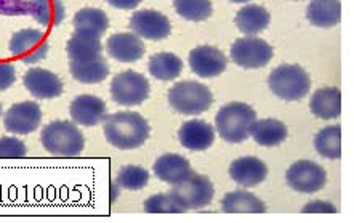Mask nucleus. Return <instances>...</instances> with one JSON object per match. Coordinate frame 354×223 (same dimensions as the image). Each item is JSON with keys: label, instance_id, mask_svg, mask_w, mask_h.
I'll list each match as a JSON object with an SVG mask.
<instances>
[{"label": "nucleus", "instance_id": "f257e3e1", "mask_svg": "<svg viewBox=\"0 0 354 223\" xmlns=\"http://www.w3.org/2000/svg\"><path fill=\"white\" fill-rule=\"evenodd\" d=\"M104 136L115 148L135 150L148 140L149 124L146 119L133 111H122L106 116Z\"/></svg>", "mask_w": 354, "mask_h": 223}, {"label": "nucleus", "instance_id": "f03ea898", "mask_svg": "<svg viewBox=\"0 0 354 223\" xmlns=\"http://www.w3.org/2000/svg\"><path fill=\"white\" fill-rule=\"evenodd\" d=\"M257 121V113L252 106L232 101L225 105L215 116L218 135L227 143H242L250 136L252 125Z\"/></svg>", "mask_w": 354, "mask_h": 223}, {"label": "nucleus", "instance_id": "7ed1b4c3", "mask_svg": "<svg viewBox=\"0 0 354 223\" xmlns=\"http://www.w3.org/2000/svg\"><path fill=\"white\" fill-rule=\"evenodd\" d=\"M44 148L58 158H75L82 153L85 140L77 125L69 121H53L47 124L40 135Z\"/></svg>", "mask_w": 354, "mask_h": 223}, {"label": "nucleus", "instance_id": "20e7f679", "mask_svg": "<svg viewBox=\"0 0 354 223\" xmlns=\"http://www.w3.org/2000/svg\"><path fill=\"white\" fill-rule=\"evenodd\" d=\"M271 92L284 101L305 98L311 89L310 74L298 64H281L268 78Z\"/></svg>", "mask_w": 354, "mask_h": 223}, {"label": "nucleus", "instance_id": "39448f33", "mask_svg": "<svg viewBox=\"0 0 354 223\" xmlns=\"http://www.w3.org/2000/svg\"><path fill=\"white\" fill-rule=\"evenodd\" d=\"M214 95L210 89L196 80H183L169 90V103L185 116H197L210 109Z\"/></svg>", "mask_w": 354, "mask_h": 223}, {"label": "nucleus", "instance_id": "423d86ee", "mask_svg": "<svg viewBox=\"0 0 354 223\" xmlns=\"http://www.w3.org/2000/svg\"><path fill=\"white\" fill-rule=\"evenodd\" d=\"M149 96V82L136 71H124L111 82V98L120 106H140Z\"/></svg>", "mask_w": 354, "mask_h": 223}, {"label": "nucleus", "instance_id": "0eeeda50", "mask_svg": "<svg viewBox=\"0 0 354 223\" xmlns=\"http://www.w3.org/2000/svg\"><path fill=\"white\" fill-rule=\"evenodd\" d=\"M170 195L175 197V201L185 211L202 209V207L209 206L214 199L215 190L209 177L193 174L181 184L174 185Z\"/></svg>", "mask_w": 354, "mask_h": 223}, {"label": "nucleus", "instance_id": "6e6552de", "mask_svg": "<svg viewBox=\"0 0 354 223\" xmlns=\"http://www.w3.org/2000/svg\"><path fill=\"white\" fill-rule=\"evenodd\" d=\"M272 55H274V50L271 45L255 35L237 39L231 45L232 62L244 69L265 68L272 60Z\"/></svg>", "mask_w": 354, "mask_h": 223}, {"label": "nucleus", "instance_id": "1a4fd4ad", "mask_svg": "<svg viewBox=\"0 0 354 223\" xmlns=\"http://www.w3.org/2000/svg\"><path fill=\"white\" fill-rule=\"evenodd\" d=\"M48 50L50 44L47 35L39 29H23V31L15 33L10 39V52L24 64L42 62L47 57Z\"/></svg>", "mask_w": 354, "mask_h": 223}, {"label": "nucleus", "instance_id": "9d476101", "mask_svg": "<svg viewBox=\"0 0 354 223\" xmlns=\"http://www.w3.org/2000/svg\"><path fill=\"white\" fill-rule=\"evenodd\" d=\"M286 180L290 188L298 193H313L321 191L326 186L327 174L319 164L313 161H297L287 169Z\"/></svg>", "mask_w": 354, "mask_h": 223}, {"label": "nucleus", "instance_id": "9b49d317", "mask_svg": "<svg viewBox=\"0 0 354 223\" xmlns=\"http://www.w3.org/2000/svg\"><path fill=\"white\" fill-rule=\"evenodd\" d=\"M42 109L35 101H21L13 105L3 116L5 129L17 135H28L39 129Z\"/></svg>", "mask_w": 354, "mask_h": 223}, {"label": "nucleus", "instance_id": "f8f14e48", "mask_svg": "<svg viewBox=\"0 0 354 223\" xmlns=\"http://www.w3.org/2000/svg\"><path fill=\"white\" fill-rule=\"evenodd\" d=\"M130 28L138 37L154 40V42L167 39L171 33L170 19L156 10L135 12L130 18Z\"/></svg>", "mask_w": 354, "mask_h": 223}, {"label": "nucleus", "instance_id": "ddd939ff", "mask_svg": "<svg viewBox=\"0 0 354 223\" xmlns=\"http://www.w3.org/2000/svg\"><path fill=\"white\" fill-rule=\"evenodd\" d=\"M191 71L202 79H212L225 73L227 60L223 52L212 45H201L189 53Z\"/></svg>", "mask_w": 354, "mask_h": 223}, {"label": "nucleus", "instance_id": "4468645a", "mask_svg": "<svg viewBox=\"0 0 354 223\" xmlns=\"http://www.w3.org/2000/svg\"><path fill=\"white\" fill-rule=\"evenodd\" d=\"M28 92L39 100L57 98L63 93V82L57 74L44 68H31L23 78Z\"/></svg>", "mask_w": 354, "mask_h": 223}, {"label": "nucleus", "instance_id": "2eb2a0df", "mask_svg": "<svg viewBox=\"0 0 354 223\" xmlns=\"http://www.w3.org/2000/svg\"><path fill=\"white\" fill-rule=\"evenodd\" d=\"M106 50L111 58L120 63L138 62L146 52L143 40L133 33L113 34L106 42Z\"/></svg>", "mask_w": 354, "mask_h": 223}, {"label": "nucleus", "instance_id": "dca6fc26", "mask_svg": "<svg viewBox=\"0 0 354 223\" xmlns=\"http://www.w3.org/2000/svg\"><path fill=\"white\" fill-rule=\"evenodd\" d=\"M69 113L75 124L93 127L106 119V103L95 95H79L71 103Z\"/></svg>", "mask_w": 354, "mask_h": 223}, {"label": "nucleus", "instance_id": "f3484780", "mask_svg": "<svg viewBox=\"0 0 354 223\" xmlns=\"http://www.w3.org/2000/svg\"><path fill=\"white\" fill-rule=\"evenodd\" d=\"M230 177L237 185L244 188H254L266 180L268 167L261 159L255 156H244L231 162Z\"/></svg>", "mask_w": 354, "mask_h": 223}, {"label": "nucleus", "instance_id": "a211bd4d", "mask_svg": "<svg viewBox=\"0 0 354 223\" xmlns=\"http://www.w3.org/2000/svg\"><path fill=\"white\" fill-rule=\"evenodd\" d=\"M180 143L186 150L191 151H205L209 150L215 141V129L209 123L201 119L188 121L181 125L178 132Z\"/></svg>", "mask_w": 354, "mask_h": 223}, {"label": "nucleus", "instance_id": "6ab92c4d", "mask_svg": "<svg viewBox=\"0 0 354 223\" xmlns=\"http://www.w3.org/2000/svg\"><path fill=\"white\" fill-rule=\"evenodd\" d=\"M154 174L159 180L178 185L194 174L189 161L180 154H164L154 162Z\"/></svg>", "mask_w": 354, "mask_h": 223}, {"label": "nucleus", "instance_id": "aec40b11", "mask_svg": "<svg viewBox=\"0 0 354 223\" xmlns=\"http://www.w3.org/2000/svg\"><path fill=\"white\" fill-rule=\"evenodd\" d=\"M101 35L88 31H75L68 40V55L71 62H90L103 57V45L100 40Z\"/></svg>", "mask_w": 354, "mask_h": 223}, {"label": "nucleus", "instance_id": "412c9836", "mask_svg": "<svg viewBox=\"0 0 354 223\" xmlns=\"http://www.w3.org/2000/svg\"><path fill=\"white\" fill-rule=\"evenodd\" d=\"M311 113L319 119H335L342 114V93L335 87L319 89L310 100Z\"/></svg>", "mask_w": 354, "mask_h": 223}, {"label": "nucleus", "instance_id": "4be33fe9", "mask_svg": "<svg viewBox=\"0 0 354 223\" xmlns=\"http://www.w3.org/2000/svg\"><path fill=\"white\" fill-rule=\"evenodd\" d=\"M306 18L313 26L332 28L340 23L342 5L338 0H311L306 8Z\"/></svg>", "mask_w": 354, "mask_h": 223}, {"label": "nucleus", "instance_id": "5701e85b", "mask_svg": "<svg viewBox=\"0 0 354 223\" xmlns=\"http://www.w3.org/2000/svg\"><path fill=\"white\" fill-rule=\"evenodd\" d=\"M221 207L226 214H265L266 207L254 193L237 190L225 195Z\"/></svg>", "mask_w": 354, "mask_h": 223}, {"label": "nucleus", "instance_id": "b1692460", "mask_svg": "<svg viewBox=\"0 0 354 223\" xmlns=\"http://www.w3.org/2000/svg\"><path fill=\"white\" fill-rule=\"evenodd\" d=\"M270 21L271 17L268 10L254 3L245 5L244 8H241L234 19L237 29L245 35H257L263 33L270 26Z\"/></svg>", "mask_w": 354, "mask_h": 223}, {"label": "nucleus", "instance_id": "393cba45", "mask_svg": "<svg viewBox=\"0 0 354 223\" xmlns=\"http://www.w3.org/2000/svg\"><path fill=\"white\" fill-rule=\"evenodd\" d=\"M29 13L45 28L58 26L66 18V8L62 0H29Z\"/></svg>", "mask_w": 354, "mask_h": 223}, {"label": "nucleus", "instance_id": "a878e982", "mask_svg": "<svg viewBox=\"0 0 354 223\" xmlns=\"http://www.w3.org/2000/svg\"><path fill=\"white\" fill-rule=\"evenodd\" d=\"M250 135L260 146H277L287 139V125L277 119H260L252 125Z\"/></svg>", "mask_w": 354, "mask_h": 223}, {"label": "nucleus", "instance_id": "bb28decb", "mask_svg": "<svg viewBox=\"0 0 354 223\" xmlns=\"http://www.w3.org/2000/svg\"><path fill=\"white\" fill-rule=\"evenodd\" d=\"M69 71L75 80L82 84H100L108 78L109 64L103 57L90 62H71Z\"/></svg>", "mask_w": 354, "mask_h": 223}, {"label": "nucleus", "instance_id": "cd10ccee", "mask_svg": "<svg viewBox=\"0 0 354 223\" xmlns=\"http://www.w3.org/2000/svg\"><path fill=\"white\" fill-rule=\"evenodd\" d=\"M149 74L158 80H174L183 73V62L170 52H160L151 57L148 64Z\"/></svg>", "mask_w": 354, "mask_h": 223}, {"label": "nucleus", "instance_id": "c85d7f7f", "mask_svg": "<svg viewBox=\"0 0 354 223\" xmlns=\"http://www.w3.org/2000/svg\"><path fill=\"white\" fill-rule=\"evenodd\" d=\"M315 148L317 153L327 159L342 158V127L328 125L319 130L315 136Z\"/></svg>", "mask_w": 354, "mask_h": 223}, {"label": "nucleus", "instance_id": "c756f323", "mask_svg": "<svg viewBox=\"0 0 354 223\" xmlns=\"http://www.w3.org/2000/svg\"><path fill=\"white\" fill-rule=\"evenodd\" d=\"M75 31H88L103 35L109 28V19L103 10L100 8H82L74 17Z\"/></svg>", "mask_w": 354, "mask_h": 223}, {"label": "nucleus", "instance_id": "7c9ffc66", "mask_svg": "<svg viewBox=\"0 0 354 223\" xmlns=\"http://www.w3.org/2000/svg\"><path fill=\"white\" fill-rule=\"evenodd\" d=\"M175 12L188 21H205L210 18L212 2L210 0H174Z\"/></svg>", "mask_w": 354, "mask_h": 223}, {"label": "nucleus", "instance_id": "2f4dec72", "mask_svg": "<svg viewBox=\"0 0 354 223\" xmlns=\"http://www.w3.org/2000/svg\"><path fill=\"white\" fill-rule=\"evenodd\" d=\"M149 181L148 170L140 166H124L118 174V185L120 188L138 191L145 188Z\"/></svg>", "mask_w": 354, "mask_h": 223}, {"label": "nucleus", "instance_id": "473e14b6", "mask_svg": "<svg viewBox=\"0 0 354 223\" xmlns=\"http://www.w3.org/2000/svg\"><path fill=\"white\" fill-rule=\"evenodd\" d=\"M145 211L148 214H181L186 212L170 193H159L145 201Z\"/></svg>", "mask_w": 354, "mask_h": 223}, {"label": "nucleus", "instance_id": "72a5a7b5", "mask_svg": "<svg viewBox=\"0 0 354 223\" xmlns=\"http://www.w3.org/2000/svg\"><path fill=\"white\" fill-rule=\"evenodd\" d=\"M26 153L28 148L23 140L15 139V136L0 139V159H21Z\"/></svg>", "mask_w": 354, "mask_h": 223}, {"label": "nucleus", "instance_id": "f704fd0d", "mask_svg": "<svg viewBox=\"0 0 354 223\" xmlns=\"http://www.w3.org/2000/svg\"><path fill=\"white\" fill-rule=\"evenodd\" d=\"M29 13V2L26 0H0V15L21 17Z\"/></svg>", "mask_w": 354, "mask_h": 223}, {"label": "nucleus", "instance_id": "c9c22d12", "mask_svg": "<svg viewBox=\"0 0 354 223\" xmlns=\"http://www.w3.org/2000/svg\"><path fill=\"white\" fill-rule=\"evenodd\" d=\"M17 80V71H15V66L12 63H0V92L12 87Z\"/></svg>", "mask_w": 354, "mask_h": 223}, {"label": "nucleus", "instance_id": "e433bc0d", "mask_svg": "<svg viewBox=\"0 0 354 223\" xmlns=\"http://www.w3.org/2000/svg\"><path fill=\"white\" fill-rule=\"evenodd\" d=\"M319 212L321 214H335L337 209L330 202L324 201H313L303 207V214H319Z\"/></svg>", "mask_w": 354, "mask_h": 223}, {"label": "nucleus", "instance_id": "4c0bfd02", "mask_svg": "<svg viewBox=\"0 0 354 223\" xmlns=\"http://www.w3.org/2000/svg\"><path fill=\"white\" fill-rule=\"evenodd\" d=\"M143 2V0H108L109 5L119 8V10H133L138 7V5Z\"/></svg>", "mask_w": 354, "mask_h": 223}, {"label": "nucleus", "instance_id": "58836bf2", "mask_svg": "<svg viewBox=\"0 0 354 223\" xmlns=\"http://www.w3.org/2000/svg\"><path fill=\"white\" fill-rule=\"evenodd\" d=\"M119 196V186H114V184L111 185V202H114L115 199H118Z\"/></svg>", "mask_w": 354, "mask_h": 223}, {"label": "nucleus", "instance_id": "ea45409f", "mask_svg": "<svg viewBox=\"0 0 354 223\" xmlns=\"http://www.w3.org/2000/svg\"><path fill=\"white\" fill-rule=\"evenodd\" d=\"M232 3H245V2H250V0H230Z\"/></svg>", "mask_w": 354, "mask_h": 223}, {"label": "nucleus", "instance_id": "a19ab883", "mask_svg": "<svg viewBox=\"0 0 354 223\" xmlns=\"http://www.w3.org/2000/svg\"><path fill=\"white\" fill-rule=\"evenodd\" d=\"M0 116H2V105H0Z\"/></svg>", "mask_w": 354, "mask_h": 223}]
</instances>
